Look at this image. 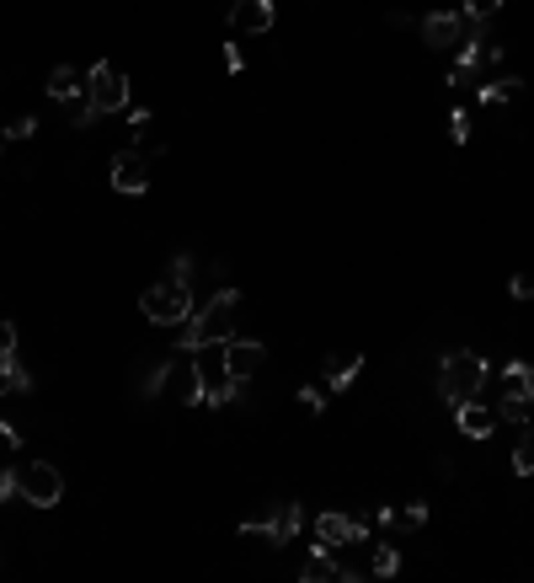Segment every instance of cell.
<instances>
[{"label":"cell","instance_id":"6da1fadb","mask_svg":"<svg viewBox=\"0 0 534 583\" xmlns=\"http://www.w3.org/2000/svg\"><path fill=\"white\" fill-rule=\"evenodd\" d=\"M486 375H492L486 354H470V348H449V354L438 359V402H444V407H460V402H470V396H481Z\"/></svg>","mask_w":534,"mask_h":583},{"label":"cell","instance_id":"7a4b0ae2","mask_svg":"<svg viewBox=\"0 0 534 583\" xmlns=\"http://www.w3.org/2000/svg\"><path fill=\"white\" fill-rule=\"evenodd\" d=\"M235 305H241V289H219L203 311H193L182 321V348H187V354H198V348H209V343H230V337H235L230 332Z\"/></svg>","mask_w":534,"mask_h":583},{"label":"cell","instance_id":"3957f363","mask_svg":"<svg viewBox=\"0 0 534 583\" xmlns=\"http://www.w3.org/2000/svg\"><path fill=\"white\" fill-rule=\"evenodd\" d=\"M492 412H497V423H513V428H524L534 418V364H524V359L502 364Z\"/></svg>","mask_w":534,"mask_h":583},{"label":"cell","instance_id":"277c9868","mask_svg":"<svg viewBox=\"0 0 534 583\" xmlns=\"http://www.w3.org/2000/svg\"><path fill=\"white\" fill-rule=\"evenodd\" d=\"M193 386H198V407H225L241 396V380L225 364V343H209L193 354Z\"/></svg>","mask_w":534,"mask_h":583},{"label":"cell","instance_id":"5b68a950","mask_svg":"<svg viewBox=\"0 0 534 583\" xmlns=\"http://www.w3.org/2000/svg\"><path fill=\"white\" fill-rule=\"evenodd\" d=\"M139 311H145L150 327H182V321L198 311L193 284H187V279H171V273H166L161 284H150L145 295H139Z\"/></svg>","mask_w":534,"mask_h":583},{"label":"cell","instance_id":"8992f818","mask_svg":"<svg viewBox=\"0 0 534 583\" xmlns=\"http://www.w3.org/2000/svg\"><path fill=\"white\" fill-rule=\"evenodd\" d=\"M17 498L27 509H59V498H65V471H59L54 460H27V466H17Z\"/></svg>","mask_w":534,"mask_h":583},{"label":"cell","instance_id":"52a82bcc","mask_svg":"<svg viewBox=\"0 0 534 583\" xmlns=\"http://www.w3.org/2000/svg\"><path fill=\"white\" fill-rule=\"evenodd\" d=\"M86 97H91V107H97V118L129 113V75L102 59V65L86 70Z\"/></svg>","mask_w":534,"mask_h":583},{"label":"cell","instance_id":"ba28073f","mask_svg":"<svg viewBox=\"0 0 534 583\" xmlns=\"http://www.w3.org/2000/svg\"><path fill=\"white\" fill-rule=\"evenodd\" d=\"M107 182H113V193H129V198H139V193L150 188V156H145L139 145L118 150L113 166H107Z\"/></svg>","mask_w":534,"mask_h":583},{"label":"cell","instance_id":"9c48e42d","mask_svg":"<svg viewBox=\"0 0 534 583\" xmlns=\"http://www.w3.org/2000/svg\"><path fill=\"white\" fill-rule=\"evenodd\" d=\"M417 27H422V43H428V49L449 54V49H460V43H465L470 17H460V11H428Z\"/></svg>","mask_w":534,"mask_h":583},{"label":"cell","instance_id":"30bf717a","mask_svg":"<svg viewBox=\"0 0 534 583\" xmlns=\"http://www.w3.org/2000/svg\"><path fill=\"white\" fill-rule=\"evenodd\" d=\"M273 22H278V6H273V0H235V6H230V17H225V27H230L235 38L273 33Z\"/></svg>","mask_w":534,"mask_h":583},{"label":"cell","instance_id":"8fae6325","mask_svg":"<svg viewBox=\"0 0 534 583\" xmlns=\"http://www.w3.org/2000/svg\"><path fill=\"white\" fill-rule=\"evenodd\" d=\"M225 364H230V375L246 386V380L267 364V343H257V337H230V343H225Z\"/></svg>","mask_w":534,"mask_h":583},{"label":"cell","instance_id":"7c38bea8","mask_svg":"<svg viewBox=\"0 0 534 583\" xmlns=\"http://www.w3.org/2000/svg\"><path fill=\"white\" fill-rule=\"evenodd\" d=\"M454 428H460L465 439H492L497 434V412L481 402V396H470V402L454 407Z\"/></svg>","mask_w":534,"mask_h":583},{"label":"cell","instance_id":"4fadbf2b","mask_svg":"<svg viewBox=\"0 0 534 583\" xmlns=\"http://www.w3.org/2000/svg\"><path fill=\"white\" fill-rule=\"evenodd\" d=\"M300 578L305 583H348V573H342V562H337V551L332 546H310V557H305V567H300Z\"/></svg>","mask_w":534,"mask_h":583},{"label":"cell","instance_id":"5bb4252c","mask_svg":"<svg viewBox=\"0 0 534 583\" xmlns=\"http://www.w3.org/2000/svg\"><path fill=\"white\" fill-rule=\"evenodd\" d=\"M364 375V354H332L326 359V391H353V380Z\"/></svg>","mask_w":534,"mask_h":583},{"label":"cell","instance_id":"9a60e30c","mask_svg":"<svg viewBox=\"0 0 534 583\" xmlns=\"http://www.w3.org/2000/svg\"><path fill=\"white\" fill-rule=\"evenodd\" d=\"M49 97H54V102H75V97H86V70L59 65V70L49 75Z\"/></svg>","mask_w":534,"mask_h":583},{"label":"cell","instance_id":"2e32d148","mask_svg":"<svg viewBox=\"0 0 534 583\" xmlns=\"http://www.w3.org/2000/svg\"><path fill=\"white\" fill-rule=\"evenodd\" d=\"M11 391H33V375H27V364L17 354L0 359V396H11Z\"/></svg>","mask_w":534,"mask_h":583},{"label":"cell","instance_id":"e0dca14e","mask_svg":"<svg viewBox=\"0 0 534 583\" xmlns=\"http://www.w3.org/2000/svg\"><path fill=\"white\" fill-rule=\"evenodd\" d=\"M369 573L374 578H396L401 573V551H396V541H380L369 551Z\"/></svg>","mask_w":534,"mask_h":583},{"label":"cell","instance_id":"ac0fdd59","mask_svg":"<svg viewBox=\"0 0 534 583\" xmlns=\"http://www.w3.org/2000/svg\"><path fill=\"white\" fill-rule=\"evenodd\" d=\"M476 97H481V107H502V102L524 97V81H492V86H476Z\"/></svg>","mask_w":534,"mask_h":583},{"label":"cell","instance_id":"d6986e66","mask_svg":"<svg viewBox=\"0 0 534 583\" xmlns=\"http://www.w3.org/2000/svg\"><path fill=\"white\" fill-rule=\"evenodd\" d=\"M513 471L518 477H534V428L524 423V434L513 439Z\"/></svg>","mask_w":534,"mask_h":583},{"label":"cell","instance_id":"ffe728a7","mask_svg":"<svg viewBox=\"0 0 534 583\" xmlns=\"http://www.w3.org/2000/svg\"><path fill=\"white\" fill-rule=\"evenodd\" d=\"M171 375H177V359H161V364H150V375H145V386H139V391H145V396H161V386H166Z\"/></svg>","mask_w":534,"mask_h":583},{"label":"cell","instance_id":"44dd1931","mask_svg":"<svg viewBox=\"0 0 534 583\" xmlns=\"http://www.w3.org/2000/svg\"><path fill=\"white\" fill-rule=\"evenodd\" d=\"M396 525H401V530H422V525H428V503L412 498V503H406V509L396 514Z\"/></svg>","mask_w":534,"mask_h":583},{"label":"cell","instance_id":"7402d4cb","mask_svg":"<svg viewBox=\"0 0 534 583\" xmlns=\"http://www.w3.org/2000/svg\"><path fill=\"white\" fill-rule=\"evenodd\" d=\"M497 11H502V0H465L460 17H470V22H492Z\"/></svg>","mask_w":534,"mask_h":583},{"label":"cell","instance_id":"603a6c76","mask_svg":"<svg viewBox=\"0 0 534 583\" xmlns=\"http://www.w3.org/2000/svg\"><path fill=\"white\" fill-rule=\"evenodd\" d=\"M449 140L454 145L470 140V107H454V113H449Z\"/></svg>","mask_w":534,"mask_h":583},{"label":"cell","instance_id":"cb8c5ba5","mask_svg":"<svg viewBox=\"0 0 534 583\" xmlns=\"http://www.w3.org/2000/svg\"><path fill=\"white\" fill-rule=\"evenodd\" d=\"M0 134H6V145H11V140H33V134H38V118H33V113H22L17 124H6Z\"/></svg>","mask_w":534,"mask_h":583},{"label":"cell","instance_id":"d4e9b609","mask_svg":"<svg viewBox=\"0 0 534 583\" xmlns=\"http://www.w3.org/2000/svg\"><path fill=\"white\" fill-rule=\"evenodd\" d=\"M300 407L305 412H326V380L321 386H300Z\"/></svg>","mask_w":534,"mask_h":583},{"label":"cell","instance_id":"484cf974","mask_svg":"<svg viewBox=\"0 0 534 583\" xmlns=\"http://www.w3.org/2000/svg\"><path fill=\"white\" fill-rule=\"evenodd\" d=\"M17 444H22L17 423H6V418H0V460H11V455H17Z\"/></svg>","mask_w":534,"mask_h":583},{"label":"cell","instance_id":"4316f807","mask_svg":"<svg viewBox=\"0 0 534 583\" xmlns=\"http://www.w3.org/2000/svg\"><path fill=\"white\" fill-rule=\"evenodd\" d=\"M6 498H17V466L0 460V503H6Z\"/></svg>","mask_w":534,"mask_h":583},{"label":"cell","instance_id":"83f0119b","mask_svg":"<svg viewBox=\"0 0 534 583\" xmlns=\"http://www.w3.org/2000/svg\"><path fill=\"white\" fill-rule=\"evenodd\" d=\"M508 295H513V300H534V279H529V273H513V279H508Z\"/></svg>","mask_w":534,"mask_h":583},{"label":"cell","instance_id":"f1b7e54d","mask_svg":"<svg viewBox=\"0 0 534 583\" xmlns=\"http://www.w3.org/2000/svg\"><path fill=\"white\" fill-rule=\"evenodd\" d=\"M11 354H17V327L0 321V359H11Z\"/></svg>","mask_w":534,"mask_h":583},{"label":"cell","instance_id":"f546056e","mask_svg":"<svg viewBox=\"0 0 534 583\" xmlns=\"http://www.w3.org/2000/svg\"><path fill=\"white\" fill-rule=\"evenodd\" d=\"M225 70H230V75H241V70H246V54H241V43H225Z\"/></svg>","mask_w":534,"mask_h":583},{"label":"cell","instance_id":"4dcf8cb0","mask_svg":"<svg viewBox=\"0 0 534 583\" xmlns=\"http://www.w3.org/2000/svg\"><path fill=\"white\" fill-rule=\"evenodd\" d=\"M171 279H193V257H187V252L171 257Z\"/></svg>","mask_w":534,"mask_h":583},{"label":"cell","instance_id":"1f68e13d","mask_svg":"<svg viewBox=\"0 0 534 583\" xmlns=\"http://www.w3.org/2000/svg\"><path fill=\"white\" fill-rule=\"evenodd\" d=\"M129 129H134V134L150 129V107H129Z\"/></svg>","mask_w":534,"mask_h":583},{"label":"cell","instance_id":"d6a6232c","mask_svg":"<svg viewBox=\"0 0 534 583\" xmlns=\"http://www.w3.org/2000/svg\"><path fill=\"white\" fill-rule=\"evenodd\" d=\"M0 150H6V134H0Z\"/></svg>","mask_w":534,"mask_h":583}]
</instances>
